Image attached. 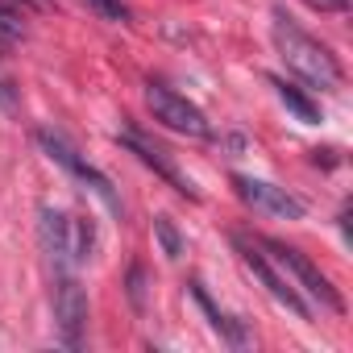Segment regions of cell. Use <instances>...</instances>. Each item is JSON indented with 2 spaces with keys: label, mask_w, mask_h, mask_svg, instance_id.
Wrapping results in <instances>:
<instances>
[{
  "label": "cell",
  "mask_w": 353,
  "mask_h": 353,
  "mask_svg": "<svg viewBox=\"0 0 353 353\" xmlns=\"http://www.w3.org/2000/svg\"><path fill=\"white\" fill-rule=\"evenodd\" d=\"M38 141H42V150H46V154H50L59 166H67L71 174H79V179H83V183H88V188H92V192H96V196H100V200L112 208V212H121V200H117L112 183L104 179V174H100L96 166H88V162L79 158V150H75V145H71L63 133H54V129H38Z\"/></svg>",
  "instance_id": "8992f818"
},
{
  "label": "cell",
  "mask_w": 353,
  "mask_h": 353,
  "mask_svg": "<svg viewBox=\"0 0 353 353\" xmlns=\"http://www.w3.org/2000/svg\"><path fill=\"white\" fill-rule=\"evenodd\" d=\"M54 320H59V332L63 341L75 349L83 341V328H88V295L75 279H59L54 287Z\"/></svg>",
  "instance_id": "ba28073f"
},
{
  "label": "cell",
  "mask_w": 353,
  "mask_h": 353,
  "mask_svg": "<svg viewBox=\"0 0 353 353\" xmlns=\"http://www.w3.org/2000/svg\"><path fill=\"white\" fill-rule=\"evenodd\" d=\"M154 237H158V245H162L166 258H179L183 254V237H179V229H174L170 216H154Z\"/></svg>",
  "instance_id": "7c38bea8"
},
{
  "label": "cell",
  "mask_w": 353,
  "mask_h": 353,
  "mask_svg": "<svg viewBox=\"0 0 353 353\" xmlns=\"http://www.w3.org/2000/svg\"><path fill=\"white\" fill-rule=\"evenodd\" d=\"M141 279H145L141 266H133V270H129V299H133L137 307H145V287H141Z\"/></svg>",
  "instance_id": "5bb4252c"
},
{
  "label": "cell",
  "mask_w": 353,
  "mask_h": 353,
  "mask_svg": "<svg viewBox=\"0 0 353 353\" xmlns=\"http://www.w3.org/2000/svg\"><path fill=\"white\" fill-rule=\"evenodd\" d=\"M192 295H196V303H200V307L208 312V320H212V328H216V332H221V336H225L229 345H245V341H250V336L241 332V324H237V320H229V316H225V312H221V307H216V303L208 299V291H204V283H192Z\"/></svg>",
  "instance_id": "30bf717a"
},
{
  "label": "cell",
  "mask_w": 353,
  "mask_h": 353,
  "mask_svg": "<svg viewBox=\"0 0 353 353\" xmlns=\"http://www.w3.org/2000/svg\"><path fill=\"white\" fill-rule=\"evenodd\" d=\"M145 104H150L154 121H162V125L174 129V133H188V137H212L208 117H204L188 96H179V92H170V88H162V83H150V88H145Z\"/></svg>",
  "instance_id": "3957f363"
},
{
  "label": "cell",
  "mask_w": 353,
  "mask_h": 353,
  "mask_svg": "<svg viewBox=\"0 0 353 353\" xmlns=\"http://www.w3.org/2000/svg\"><path fill=\"white\" fill-rule=\"evenodd\" d=\"M233 192L254 208V212H266V216H279V221H303V200L291 196L287 188H274L266 179H254V174H233Z\"/></svg>",
  "instance_id": "5b68a950"
},
{
  "label": "cell",
  "mask_w": 353,
  "mask_h": 353,
  "mask_svg": "<svg viewBox=\"0 0 353 353\" xmlns=\"http://www.w3.org/2000/svg\"><path fill=\"white\" fill-rule=\"evenodd\" d=\"M270 83H274L279 100H283V104H287V108H291L303 125H320V108H316V104H312V100H307L295 83H287V79H279V75H270Z\"/></svg>",
  "instance_id": "8fae6325"
},
{
  "label": "cell",
  "mask_w": 353,
  "mask_h": 353,
  "mask_svg": "<svg viewBox=\"0 0 353 353\" xmlns=\"http://www.w3.org/2000/svg\"><path fill=\"white\" fill-rule=\"evenodd\" d=\"M237 250H241V262L258 274V283L274 295V303H283L287 312H295L299 320H307V303H303V299H299V291H295V287H291L279 270H274V262H270L258 245H250V241H241V237H237Z\"/></svg>",
  "instance_id": "52a82bcc"
},
{
  "label": "cell",
  "mask_w": 353,
  "mask_h": 353,
  "mask_svg": "<svg viewBox=\"0 0 353 353\" xmlns=\"http://www.w3.org/2000/svg\"><path fill=\"white\" fill-rule=\"evenodd\" d=\"M262 250H270V258H274V266H283V270H291L295 279H299V287L320 303V307H328V312H345V299L336 295V287L316 270V262L307 258V254H299V250H291V245H283V241H262Z\"/></svg>",
  "instance_id": "277c9868"
},
{
  "label": "cell",
  "mask_w": 353,
  "mask_h": 353,
  "mask_svg": "<svg viewBox=\"0 0 353 353\" xmlns=\"http://www.w3.org/2000/svg\"><path fill=\"white\" fill-rule=\"evenodd\" d=\"M38 233H42V245H46L50 262H59V266H71V262H88L92 258V225L79 221V216L42 208L38 212Z\"/></svg>",
  "instance_id": "7a4b0ae2"
},
{
  "label": "cell",
  "mask_w": 353,
  "mask_h": 353,
  "mask_svg": "<svg viewBox=\"0 0 353 353\" xmlns=\"http://www.w3.org/2000/svg\"><path fill=\"white\" fill-rule=\"evenodd\" d=\"M88 5H92L104 21H129V9L121 5V0H88Z\"/></svg>",
  "instance_id": "4fadbf2b"
},
{
  "label": "cell",
  "mask_w": 353,
  "mask_h": 353,
  "mask_svg": "<svg viewBox=\"0 0 353 353\" xmlns=\"http://www.w3.org/2000/svg\"><path fill=\"white\" fill-rule=\"evenodd\" d=\"M270 38H274V46H279V54H283L287 71H295L303 83L320 88V92H328V88H336V83H341V63L328 54V46H320L312 34H303L287 13H274Z\"/></svg>",
  "instance_id": "6da1fadb"
},
{
  "label": "cell",
  "mask_w": 353,
  "mask_h": 353,
  "mask_svg": "<svg viewBox=\"0 0 353 353\" xmlns=\"http://www.w3.org/2000/svg\"><path fill=\"white\" fill-rule=\"evenodd\" d=\"M121 145H129V150H133V154H137V158H141L145 166H154V170L162 174V179H166V183H170L174 192H179V196H188V200H196V188H192V183L183 179V174H179V170H174V162L166 158V150H162V145H154V141H145V137H141V133H133V129H125V133H121Z\"/></svg>",
  "instance_id": "9c48e42d"
},
{
  "label": "cell",
  "mask_w": 353,
  "mask_h": 353,
  "mask_svg": "<svg viewBox=\"0 0 353 353\" xmlns=\"http://www.w3.org/2000/svg\"><path fill=\"white\" fill-rule=\"evenodd\" d=\"M0 30H5V34H21V21H17V13L0 9Z\"/></svg>",
  "instance_id": "2e32d148"
},
{
  "label": "cell",
  "mask_w": 353,
  "mask_h": 353,
  "mask_svg": "<svg viewBox=\"0 0 353 353\" xmlns=\"http://www.w3.org/2000/svg\"><path fill=\"white\" fill-rule=\"evenodd\" d=\"M303 5H312L316 13H345L349 0H303Z\"/></svg>",
  "instance_id": "9a60e30c"
}]
</instances>
